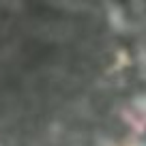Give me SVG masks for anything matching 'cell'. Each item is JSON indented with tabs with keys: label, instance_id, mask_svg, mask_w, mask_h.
Segmentation results:
<instances>
[{
	"label": "cell",
	"instance_id": "obj_1",
	"mask_svg": "<svg viewBox=\"0 0 146 146\" xmlns=\"http://www.w3.org/2000/svg\"><path fill=\"white\" fill-rule=\"evenodd\" d=\"M0 146H146V0H0Z\"/></svg>",
	"mask_w": 146,
	"mask_h": 146
}]
</instances>
